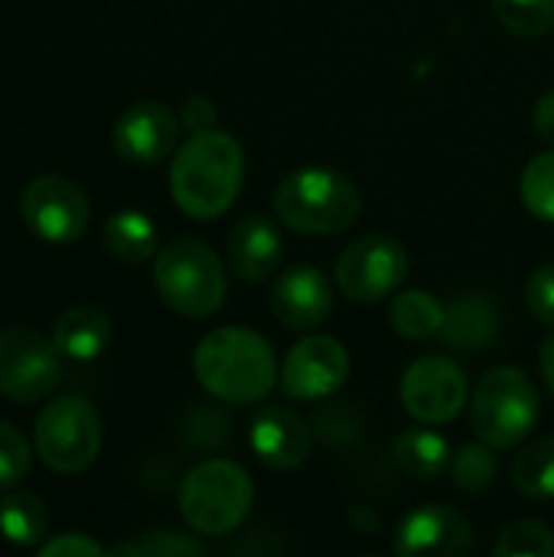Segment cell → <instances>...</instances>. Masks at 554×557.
Returning <instances> with one entry per match:
<instances>
[{"instance_id":"1","label":"cell","mask_w":554,"mask_h":557,"mask_svg":"<svg viewBox=\"0 0 554 557\" xmlns=\"http://www.w3.org/2000/svg\"><path fill=\"white\" fill-rule=\"evenodd\" d=\"M245 183V153L242 144L219 127L189 134L176 147L170 166V193L180 212L196 222L219 219L232 209Z\"/></svg>"},{"instance_id":"2","label":"cell","mask_w":554,"mask_h":557,"mask_svg":"<svg viewBox=\"0 0 554 557\" xmlns=\"http://www.w3.org/2000/svg\"><path fill=\"white\" fill-rule=\"evenodd\" d=\"M196 382L219 401L258 405L281 379L271 343L248 326H219L193 352Z\"/></svg>"},{"instance_id":"3","label":"cell","mask_w":554,"mask_h":557,"mask_svg":"<svg viewBox=\"0 0 554 557\" xmlns=\"http://www.w3.org/2000/svg\"><path fill=\"white\" fill-rule=\"evenodd\" d=\"M274 212L300 235H340L356 225L362 196L349 176L330 166H297L278 183Z\"/></svg>"},{"instance_id":"4","label":"cell","mask_w":554,"mask_h":557,"mask_svg":"<svg viewBox=\"0 0 554 557\" xmlns=\"http://www.w3.org/2000/svg\"><path fill=\"white\" fill-rule=\"evenodd\" d=\"M542 418V398L535 382L516 366H496L473 385L470 424L477 441L493 450L519 447Z\"/></svg>"},{"instance_id":"5","label":"cell","mask_w":554,"mask_h":557,"mask_svg":"<svg viewBox=\"0 0 554 557\" xmlns=\"http://www.w3.org/2000/svg\"><path fill=\"white\" fill-rule=\"evenodd\" d=\"M180 516L199 535H229L235 532L255 503V483L245 467L235 460H202L180 483Z\"/></svg>"},{"instance_id":"6","label":"cell","mask_w":554,"mask_h":557,"mask_svg":"<svg viewBox=\"0 0 554 557\" xmlns=\"http://www.w3.org/2000/svg\"><path fill=\"white\" fill-rule=\"evenodd\" d=\"M153 287L173 313L206 320L222 307L229 284L219 255L206 242L176 238L157 251Z\"/></svg>"},{"instance_id":"7","label":"cell","mask_w":554,"mask_h":557,"mask_svg":"<svg viewBox=\"0 0 554 557\" xmlns=\"http://www.w3.org/2000/svg\"><path fill=\"white\" fill-rule=\"evenodd\" d=\"M33 450L52 473H85L101 454V418L82 395L52 398L33 428Z\"/></svg>"},{"instance_id":"8","label":"cell","mask_w":554,"mask_h":557,"mask_svg":"<svg viewBox=\"0 0 554 557\" xmlns=\"http://www.w3.org/2000/svg\"><path fill=\"white\" fill-rule=\"evenodd\" d=\"M62 352L52 336L29 326L0 330V395L16 405H36L59 385Z\"/></svg>"},{"instance_id":"9","label":"cell","mask_w":554,"mask_h":557,"mask_svg":"<svg viewBox=\"0 0 554 557\" xmlns=\"http://www.w3.org/2000/svg\"><path fill=\"white\" fill-rule=\"evenodd\" d=\"M408 277V255L395 238L366 235L336 258V287L353 304H382Z\"/></svg>"},{"instance_id":"10","label":"cell","mask_w":554,"mask_h":557,"mask_svg":"<svg viewBox=\"0 0 554 557\" xmlns=\"http://www.w3.org/2000/svg\"><path fill=\"white\" fill-rule=\"evenodd\" d=\"M26 228L46 245H72L85 235L91 206L78 183L65 176H36L20 196Z\"/></svg>"},{"instance_id":"11","label":"cell","mask_w":554,"mask_h":557,"mask_svg":"<svg viewBox=\"0 0 554 557\" xmlns=\"http://www.w3.org/2000/svg\"><path fill=\"white\" fill-rule=\"evenodd\" d=\"M402 408L421 424H447L470 401L467 372L447 356H421L415 359L398 385Z\"/></svg>"},{"instance_id":"12","label":"cell","mask_w":554,"mask_h":557,"mask_svg":"<svg viewBox=\"0 0 554 557\" xmlns=\"http://www.w3.org/2000/svg\"><path fill=\"white\" fill-rule=\"evenodd\" d=\"M349 379V352L340 339L313 333L300 339L284 366H281V388L294 401H323L336 395Z\"/></svg>"},{"instance_id":"13","label":"cell","mask_w":554,"mask_h":557,"mask_svg":"<svg viewBox=\"0 0 554 557\" xmlns=\"http://www.w3.org/2000/svg\"><path fill=\"white\" fill-rule=\"evenodd\" d=\"M180 117L160 101H137L111 127V147L134 166H153L167 160L180 144Z\"/></svg>"},{"instance_id":"14","label":"cell","mask_w":554,"mask_h":557,"mask_svg":"<svg viewBox=\"0 0 554 557\" xmlns=\"http://www.w3.org/2000/svg\"><path fill=\"white\" fill-rule=\"evenodd\" d=\"M473 525L441 503L421 506L402 519L392 552L398 557H457L473 548Z\"/></svg>"},{"instance_id":"15","label":"cell","mask_w":554,"mask_h":557,"mask_svg":"<svg viewBox=\"0 0 554 557\" xmlns=\"http://www.w3.org/2000/svg\"><path fill=\"white\" fill-rule=\"evenodd\" d=\"M271 313L287 330H317L333 313V284L320 268L294 264L278 277L271 290Z\"/></svg>"},{"instance_id":"16","label":"cell","mask_w":554,"mask_h":557,"mask_svg":"<svg viewBox=\"0 0 554 557\" xmlns=\"http://www.w3.org/2000/svg\"><path fill=\"white\" fill-rule=\"evenodd\" d=\"M310 450H313V434L300 414L281 405L258 411L251 424V454L268 470H278V473L297 470L307 463Z\"/></svg>"},{"instance_id":"17","label":"cell","mask_w":554,"mask_h":557,"mask_svg":"<svg viewBox=\"0 0 554 557\" xmlns=\"http://www.w3.org/2000/svg\"><path fill=\"white\" fill-rule=\"evenodd\" d=\"M229 268L242 277V281H268L281 261H284V238L278 232V225L264 215H245L232 225L229 232Z\"/></svg>"},{"instance_id":"18","label":"cell","mask_w":554,"mask_h":557,"mask_svg":"<svg viewBox=\"0 0 554 557\" xmlns=\"http://www.w3.org/2000/svg\"><path fill=\"white\" fill-rule=\"evenodd\" d=\"M500 310L487 294H460L447 304L441 339L464 356H480L500 339Z\"/></svg>"},{"instance_id":"19","label":"cell","mask_w":554,"mask_h":557,"mask_svg":"<svg viewBox=\"0 0 554 557\" xmlns=\"http://www.w3.org/2000/svg\"><path fill=\"white\" fill-rule=\"evenodd\" d=\"M111 336H114L111 317L98 307H88V304L69 307L52 323V343L62 352V359H72V362L98 359L111 346Z\"/></svg>"},{"instance_id":"20","label":"cell","mask_w":554,"mask_h":557,"mask_svg":"<svg viewBox=\"0 0 554 557\" xmlns=\"http://www.w3.org/2000/svg\"><path fill=\"white\" fill-rule=\"evenodd\" d=\"M392 457L398 463V470L411 480H438L441 473H447L454 454L444 434L428 431V428H411L402 431L392 444Z\"/></svg>"},{"instance_id":"21","label":"cell","mask_w":554,"mask_h":557,"mask_svg":"<svg viewBox=\"0 0 554 557\" xmlns=\"http://www.w3.org/2000/svg\"><path fill=\"white\" fill-rule=\"evenodd\" d=\"M101 242L124 264H144L147 258H153L160 251L157 225L150 222V215L137 212V209L114 212L101 228Z\"/></svg>"},{"instance_id":"22","label":"cell","mask_w":554,"mask_h":557,"mask_svg":"<svg viewBox=\"0 0 554 557\" xmlns=\"http://www.w3.org/2000/svg\"><path fill=\"white\" fill-rule=\"evenodd\" d=\"M46 532H49V512L33 493L10 490L0 499V535H3V542H10L16 548H33V545H42Z\"/></svg>"},{"instance_id":"23","label":"cell","mask_w":554,"mask_h":557,"mask_svg":"<svg viewBox=\"0 0 554 557\" xmlns=\"http://www.w3.org/2000/svg\"><path fill=\"white\" fill-rule=\"evenodd\" d=\"M444 317H447V307L431 290H405L389 307L392 330L402 333L405 339H431V336H441Z\"/></svg>"},{"instance_id":"24","label":"cell","mask_w":554,"mask_h":557,"mask_svg":"<svg viewBox=\"0 0 554 557\" xmlns=\"http://www.w3.org/2000/svg\"><path fill=\"white\" fill-rule=\"evenodd\" d=\"M513 483L529 499H554V437H542L516 454Z\"/></svg>"},{"instance_id":"25","label":"cell","mask_w":554,"mask_h":557,"mask_svg":"<svg viewBox=\"0 0 554 557\" xmlns=\"http://www.w3.org/2000/svg\"><path fill=\"white\" fill-rule=\"evenodd\" d=\"M500 473V460L496 450L490 444H467L460 447V454L451 460V480L460 493H483L496 483Z\"/></svg>"},{"instance_id":"26","label":"cell","mask_w":554,"mask_h":557,"mask_svg":"<svg viewBox=\"0 0 554 557\" xmlns=\"http://www.w3.org/2000/svg\"><path fill=\"white\" fill-rule=\"evenodd\" d=\"M496 557H554V532L539 519L509 522L493 542Z\"/></svg>"},{"instance_id":"27","label":"cell","mask_w":554,"mask_h":557,"mask_svg":"<svg viewBox=\"0 0 554 557\" xmlns=\"http://www.w3.org/2000/svg\"><path fill=\"white\" fill-rule=\"evenodd\" d=\"M493 10L500 23L522 39H539L554 29V0H493Z\"/></svg>"},{"instance_id":"28","label":"cell","mask_w":554,"mask_h":557,"mask_svg":"<svg viewBox=\"0 0 554 557\" xmlns=\"http://www.w3.org/2000/svg\"><path fill=\"white\" fill-rule=\"evenodd\" d=\"M519 196L535 219L554 222V150L529 160L519 180Z\"/></svg>"},{"instance_id":"29","label":"cell","mask_w":554,"mask_h":557,"mask_svg":"<svg viewBox=\"0 0 554 557\" xmlns=\"http://www.w3.org/2000/svg\"><path fill=\"white\" fill-rule=\"evenodd\" d=\"M36 450H29L26 437L0 418V493L13 490L26 473H29V457Z\"/></svg>"},{"instance_id":"30","label":"cell","mask_w":554,"mask_h":557,"mask_svg":"<svg viewBox=\"0 0 554 557\" xmlns=\"http://www.w3.org/2000/svg\"><path fill=\"white\" fill-rule=\"evenodd\" d=\"M137 555L140 557H202L206 548L202 542L183 535V532H173V529H157L150 535H144L137 542Z\"/></svg>"},{"instance_id":"31","label":"cell","mask_w":554,"mask_h":557,"mask_svg":"<svg viewBox=\"0 0 554 557\" xmlns=\"http://www.w3.org/2000/svg\"><path fill=\"white\" fill-rule=\"evenodd\" d=\"M526 304L532 317L554 330V261L539 264L526 281Z\"/></svg>"},{"instance_id":"32","label":"cell","mask_w":554,"mask_h":557,"mask_svg":"<svg viewBox=\"0 0 554 557\" xmlns=\"http://www.w3.org/2000/svg\"><path fill=\"white\" fill-rule=\"evenodd\" d=\"M42 557H101L108 555V548H101L95 539L82 535V532H69V535H56L49 542L39 545Z\"/></svg>"},{"instance_id":"33","label":"cell","mask_w":554,"mask_h":557,"mask_svg":"<svg viewBox=\"0 0 554 557\" xmlns=\"http://www.w3.org/2000/svg\"><path fill=\"white\" fill-rule=\"evenodd\" d=\"M180 121L189 134H199V131H209L216 127V104L202 95H193L183 101V111H180Z\"/></svg>"},{"instance_id":"34","label":"cell","mask_w":554,"mask_h":557,"mask_svg":"<svg viewBox=\"0 0 554 557\" xmlns=\"http://www.w3.org/2000/svg\"><path fill=\"white\" fill-rule=\"evenodd\" d=\"M532 124L539 131V137L554 147V91H545L539 101H535V111H532Z\"/></svg>"},{"instance_id":"35","label":"cell","mask_w":554,"mask_h":557,"mask_svg":"<svg viewBox=\"0 0 554 557\" xmlns=\"http://www.w3.org/2000/svg\"><path fill=\"white\" fill-rule=\"evenodd\" d=\"M539 366H542V379L549 385V392L554 395V336L542 346V356H539Z\"/></svg>"}]
</instances>
